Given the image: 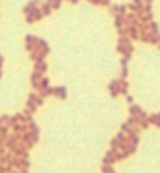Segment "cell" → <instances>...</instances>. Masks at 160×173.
Listing matches in <instances>:
<instances>
[{"instance_id":"3957f363","label":"cell","mask_w":160,"mask_h":173,"mask_svg":"<svg viewBox=\"0 0 160 173\" xmlns=\"http://www.w3.org/2000/svg\"><path fill=\"white\" fill-rule=\"evenodd\" d=\"M110 90H112V95L113 96H116L119 93V84H118V80H113L112 84H110Z\"/></svg>"},{"instance_id":"277c9868","label":"cell","mask_w":160,"mask_h":173,"mask_svg":"<svg viewBox=\"0 0 160 173\" xmlns=\"http://www.w3.org/2000/svg\"><path fill=\"white\" fill-rule=\"evenodd\" d=\"M130 114H132V115H135V116H146V115H145V112L140 110L138 105H132V107H130Z\"/></svg>"},{"instance_id":"30bf717a","label":"cell","mask_w":160,"mask_h":173,"mask_svg":"<svg viewBox=\"0 0 160 173\" xmlns=\"http://www.w3.org/2000/svg\"><path fill=\"white\" fill-rule=\"evenodd\" d=\"M145 2H146V3H151V0H145Z\"/></svg>"},{"instance_id":"7c38bea8","label":"cell","mask_w":160,"mask_h":173,"mask_svg":"<svg viewBox=\"0 0 160 173\" xmlns=\"http://www.w3.org/2000/svg\"><path fill=\"white\" fill-rule=\"evenodd\" d=\"M0 76H2V72H0Z\"/></svg>"},{"instance_id":"52a82bcc","label":"cell","mask_w":160,"mask_h":173,"mask_svg":"<svg viewBox=\"0 0 160 173\" xmlns=\"http://www.w3.org/2000/svg\"><path fill=\"white\" fill-rule=\"evenodd\" d=\"M39 88H42V90L49 88V79H41V82H39Z\"/></svg>"},{"instance_id":"8fae6325","label":"cell","mask_w":160,"mask_h":173,"mask_svg":"<svg viewBox=\"0 0 160 173\" xmlns=\"http://www.w3.org/2000/svg\"><path fill=\"white\" fill-rule=\"evenodd\" d=\"M71 2H72V3H75V2H79V0H71Z\"/></svg>"},{"instance_id":"5b68a950","label":"cell","mask_w":160,"mask_h":173,"mask_svg":"<svg viewBox=\"0 0 160 173\" xmlns=\"http://www.w3.org/2000/svg\"><path fill=\"white\" fill-rule=\"evenodd\" d=\"M46 68H47V66H46L44 61H36L35 63V71H38V72H44Z\"/></svg>"},{"instance_id":"6da1fadb","label":"cell","mask_w":160,"mask_h":173,"mask_svg":"<svg viewBox=\"0 0 160 173\" xmlns=\"http://www.w3.org/2000/svg\"><path fill=\"white\" fill-rule=\"evenodd\" d=\"M116 161V149H112L110 153L105 154V159H104V164H110V162H115Z\"/></svg>"},{"instance_id":"ba28073f","label":"cell","mask_w":160,"mask_h":173,"mask_svg":"<svg viewBox=\"0 0 160 173\" xmlns=\"http://www.w3.org/2000/svg\"><path fill=\"white\" fill-rule=\"evenodd\" d=\"M55 93H58V96H60V98H63V99L66 98V90L65 88H60V86H58V88H55Z\"/></svg>"},{"instance_id":"7a4b0ae2","label":"cell","mask_w":160,"mask_h":173,"mask_svg":"<svg viewBox=\"0 0 160 173\" xmlns=\"http://www.w3.org/2000/svg\"><path fill=\"white\" fill-rule=\"evenodd\" d=\"M36 5H38V0H33V2H30L28 5L24 8V13H25V14H28V13L35 11V9H36Z\"/></svg>"},{"instance_id":"8992f818","label":"cell","mask_w":160,"mask_h":173,"mask_svg":"<svg viewBox=\"0 0 160 173\" xmlns=\"http://www.w3.org/2000/svg\"><path fill=\"white\" fill-rule=\"evenodd\" d=\"M112 11L113 13H119V14H124V13H126V6H113Z\"/></svg>"},{"instance_id":"9c48e42d","label":"cell","mask_w":160,"mask_h":173,"mask_svg":"<svg viewBox=\"0 0 160 173\" xmlns=\"http://www.w3.org/2000/svg\"><path fill=\"white\" fill-rule=\"evenodd\" d=\"M102 170H104V173H115V172H113V168L110 167L108 164H104V165H102Z\"/></svg>"}]
</instances>
